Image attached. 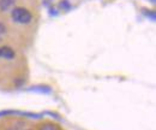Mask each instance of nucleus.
<instances>
[{"label": "nucleus", "instance_id": "obj_1", "mask_svg": "<svg viewBox=\"0 0 156 130\" xmlns=\"http://www.w3.org/2000/svg\"><path fill=\"white\" fill-rule=\"evenodd\" d=\"M11 16H12V19L20 24H29L31 22V13L29 10L24 9V7H15L11 12Z\"/></svg>", "mask_w": 156, "mask_h": 130}, {"label": "nucleus", "instance_id": "obj_2", "mask_svg": "<svg viewBox=\"0 0 156 130\" xmlns=\"http://www.w3.org/2000/svg\"><path fill=\"white\" fill-rule=\"evenodd\" d=\"M16 56V53H15V51L11 48V47H9V46H4V47H0V57H2V58H5V59H13Z\"/></svg>", "mask_w": 156, "mask_h": 130}, {"label": "nucleus", "instance_id": "obj_3", "mask_svg": "<svg viewBox=\"0 0 156 130\" xmlns=\"http://www.w3.org/2000/svg\"><path fill=\"white\" fill-rule=\"evenodd\" d=\"M16 0H0V10L1 11H6L9 10L13 4H15Z\"/></svg>", "mask_w": 156, "mask_h": 130}, {"label": "nucleus", "instance_id": "obj_4", "mask_svg": "<svg viewBox=\"0 0 156 130\" xmlns=\"http://www.w3.org/2000/svg\"><path fill=\"white\" fill-rule=\"evenodd\" d=\"M59 9L62 10V11H70L72 9V5L69 0H61L59 2Z\"/></svg>", "mask_w": 156, "mask_h": 130}, {"label": "nucleus", "instance_id": "obj_5", "mask_svg": "<svg viewBox=\"0 0 156 130\" xmlns=\"http://www.w3.org/2000/svg\"><path fill=\"white\" fill-rule=\"evenodd\" d=\"M143 13H144L149 19H151L153 22H155V19H156L155 11H153V10H148V9H143Z\"/></svg>", "mask_w": 156, "mask_h": 130}, {"label": "nucleus", "instance_id": "obj_6", "mask_svg": "<svg viewBox=\"0 0 156 130\" xmlns=\"http://www.w3.org/2000/svg\"><path fill=\"white\" fill-rule=\"evenodd\" d=\"M40 130H59V129L58 127H55L53 124H44V125H42V128Z\"/></svg>", "mask_w": 156, "mask_h": 130}, {"label": "nucleus", "instance_id": "obj_7", "mask_svg": "<svg viewBox=\"0 0 156 130\" xmlns=\"http://www.w3.org/2000/svg\"><path fill=\"white\" fill-rule=\"evenodd\" d=\"M49 13H51V16H57L58 15V12L54 7H49Z\"/></svg>", "mask_w": 156, "mask_h": 130}, {"label": "nucleus", "instance_id": "obj_8", "mask_svg": "<svg viewBox=\"0 0 156 130\" xmlns=\"http://www.w3.org/2000/svg\"><path fill=\"white\" fill-rule=\"evenodd\" d=\"M6 33V28L2 23H0V34H5Z\"/></svg>", "mask_w": 156, "mask_h": 130}, {"label": "nucleus", "instance_id": "obj_9", "mask_svg": "<svg viewBox=\"0 0 156 130\" xmlns=\"http://www.w3.org/2000/svg\"><path fill=\"white\" fill-rule=\"evenodd\" d=\"M150 1H151V4H155L156 2V0H150Z\"/></svg>", "mask_w": 156, "mask_h": 130}]
</instances>
